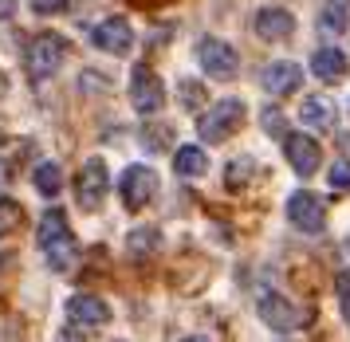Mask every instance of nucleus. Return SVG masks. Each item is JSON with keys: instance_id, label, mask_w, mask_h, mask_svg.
<instances>
[{"instance_id": "nucleus-1", "label": "nucleus", "mask_w": 350, "mask_h": 342, "mask_svg": "<svg viewBox=\"0 0 350 342\" xmlns=\"http://www.w3.org/2000/svg\"><path fill=\"white\" fill-rule=\"evenodd\" d=\"M36 240H40V252H44L51 272H67V267L75 264V256H79V240H75V233H71V224H67V217L59 209L44 213Z\"/></svg>"}, {"instance_id": "nucleus-2", "label": "nucleus", "mask_w": 350, "mask_h": 342, "mask_svg": "<svg viewBox=\"0 0 350 342\" xmlns=\"http://www.w3.org/2000/svg\"><path fill=\"white\" fill-rule=\"evenodd\" d=\"M67 55H71V44H67L64 36L40 31L32 44H28V71H32L36 79H48L67 63Z\"/></svg>"}, {"instance_id": "nucleus-3", "label": "nucleus", "mask_w": 350, "mask_h": 342, "mask_svg": "<svg viewBox=\"0 0 350 342\" xmlns=\"http://www.w3.org/2000/svg\"><path fill=\"white\" fill-rule=\"evenodd\" d=\"M240 122H244V103L240 98H224V103H217L213 110L201 114L197 134H201V142H224L232 130H240Z\"/></svg>"}, {"instance_id": "nucleus-4", "label": "nucleus", "mask_w": 350, "mask_h": 342, "mask_svg": "<svg viewBox=\"0 0 350 342\" xmlns=\"http://www.w3.org/2000/svg\"><path fill=\"white\" fill-rule=\"evenodd\" d=\"M197 63H201V71L208 79H217V83H228V79H237L240 63H237V51L232 44H224V40H201L197 44Z\"/></svg>"}, {"instance_id": "nucleus-5", "label": "nucleus", "mask_w": 350, "mask_h": 342, "mask_svg": "<svg viewBox=\"0 0 350 342\" xmlns=\"http://www.w3.org/2000/svg\"><path fill=\"white\" fill-rule=\"evenodd\" d=\"M118 193H122V205H126L130 213H138V209H146V205L154 201L158 173L150 170V166H126L122 181H118Z\"/></svg>"}, {"instance_id": "nucleus-6", "label": "nucleus", "mask_w": 350, "mask_h": 342, "mask_svg": "<svg viewBox=\"0 0 350 342\" xmlns=\"http://www.w3.org/2000/svg\"><path fill=\"white\" fill-rule=\"evenodd\" d=\"M287 220H291L299 233L315 236V233L327 228V205L319 201L315 193L299 189V193H291V197H287Z\"/></svg>"}, {"instance_id": "nucleus-7", "label": "nucleus", "mask_w": 350, "mask_h": 342, "mask_svg": "<svg viewBox=\"0 0 350 342\" xmlns=\"http://www.w3.org/2000/svg\"><path fill=\"white\" fill-rule=\"evenodd\" d=\"M107 185H111V173H107V161H103V157H91V161L83 166L79 181H75V201H79V209H87V213H95L98 205L107 201Z\"/></svg>"}, {"instance_id": "nucleus-8", "label": "nucleus", "mask_w": 350, "mask_h": 342, "mask_svg": "<svg viewBox=\"0 0 350 342\" xmlns=\"http://www.w3.org/2000/svg\"><path fill=\"white\" fill-rule=\"evenodd\" d=\"M130 103H134L138 114H158L165 107V87H161V79L146 63H138L134 75H130Z\"/></svg>"}, {"instance_id": "nucleus-9", "label": "nucleus", "mask_w": 350, "mask_h": 342, "mask_svg": "<svg viewBox=\"0 0 350 342\" xmlns=\"http://www.w3.org/2000/svg\"><path fill=\"white\" fill-rule=\"evenodd\" d=\"M91 44L98 51H107V55H126L134 47V31H130V24L122 16H111V20H98L91 28Z\"/></svg>"}, {"instance_id": "nucleus-10", "label": "nucleus", "mask_w": 350, "mask_h": 342, "mask_svg": "<svg viewBox=\"0 0 350 342\" xmlns=\"http://www.w3.org/2000/svg\"><path fill=\"white\" fill-rule=\"evenodd\" d=\"M284 150H287V161H291V170L299 173V177H311L319 170V142H311L307 134H284Z\"/></svg>"}, {"instance_id": "nucleus-11", "label": "nucleus", "mask_w": 350, "mask_h": 342, "mask_svg": "<svg viewBox=\"0 0 350 342\" xmlns=\"http://www.w3.org/2000/svg\"><path fill=\"white\" fill-rule=\"evenodd\" d=\"M295 31V16L287 8H260L256 12V36L268 44H284L287 36Z\"/></svg>"}, {"instance_id": "nucleus-12", "label": "nucleus", "mask_w": 350, "mask_h": 342, "mask_svg": "<svg viewBox=\"0 0 350 342\" xmlns=\"http://www.w3.org/2000/svg\"><path fill=\"white\" fill-rule=\"evenodd\" d=\"M260 315H264V323H268L271 330H280V334H287V330H295L303 323L299 307H291V303L280 299V295H264L260 299Z\"/></svg>"}, {"instance_id": "nucleus-13", "label": "nucleus", "mask_w": 350, "mask_h": 342, "mask_svg": "<svg viewBox=\"0 0 350 342\" xmlns=\"http://www.w3.org/2000/svg\"><path fill=\"white\" fill-rule=\"evenodd\" d=\"M260 83H264V91L268 94H291L303 83V71H299V63L280 60V63H268V67H264Z\"/></svg>"}, {"instance_id": "nucleus-14", "label": "nucleus", "mask_w": 350, "mask_h": 342, "mask_svg": "<svg viewBox=\"0 0 350 342\" xmlns=\"http://www.w3.org/2000/svg\"><path fill=\"white\" fill-rule=\"evenodd\" d=\"M67 315H71L75 323H83V327H98V323L111 319V307L98 295H71L67 299Z\"/></svg>"}, {"instance_id": "nucleus-15", "label": "nucleus", "mask_w": 350, "mask_h": 342, "mask_svg": "<svg viewBox=\"0 0 350 342\" xmlns=\"http://www.w3.org/2000/svg\"><path fill=\"white\" fill-rule=\"evenodd\" d=\"M311 71L323 83H338V79H347V55L338 47H319L315 55H311Z\"/></svg>"}, {"instance_id": "nucleus-16", "label": "nucleus", "mask_w": 350, "mask_h": 342, "mask_svg": "<svg viewBox=\"0 0 350 342\" xmlns=\"http://www.w3.org/2000/svg\"><path fill=\"white\" fill-rule=\"evenodd\" d=\"M299 118H303V126H315V130H327V126H334V103L327 98V94H311V98L303 103Z\"/></svg>"}, {"instance_id": "nucleus-17", "label": "nucleus", "mask_w": 350, "mask_h": 342, "mask_svg": "<svg viewBox=\"0 0 350 342\" xmlns=\"http://www.w3.org/2000/svg\"><path fill=\"white\" fill-rule=\"evenodd\" d=\"M174 166H177V173H181V177H205L208 157H205V150H201V146H181V150H177V157H174Z\"/></svg>"}, {"instance_id": "nucleus-18", "label": "nucleus", "mask_w": 350, "mask_h": 342, "mask_svg": "<svg viewBox=\"0 0 350 342\" xmlns=\"http://www.w3.org/2000/svg\"><path fill=\"white\" fill-rule=\"evenodd\" d=\"M32 181H36V189H40L44 197H55V193L64 189V173H59V166H55V161H44V166H36Z\"/></svg>"}, {"instance_id": "nucleus-19", "label": "nucleus", "mask_w": 350, "mask_h": 342, "mask_svg": "<svg viewBox=\"0 0 350 342\" xmlns=\"http://www.w3.org/2000/svg\"><path fill=\"white\" fill-rule=\"evenodd\" d=\"M347 24H350V12H347V4H327L323 12H319V28L327 31V36H338V31H347Z\"/></svg>"}, {"instance_id": "nucleus-20", "label": "nucleus", "mask_w": 350, "mask_h": 342, "mask_svg": "<svg viewBox=\"0 0 350 342\" xmlns=\"http://www.w3.org/2000/svg\"><path fill=\"white\" fill-rule=\"evenodd\" d=\"M256 173V161L248 154L237 157V161H228V170H224V181H228V189H244V181Z\"/></svg>"}, {"instance_id": "nucleus-21", "label": "nucleus", "mask_w": 350, "mask_h": 342, "mask_svg": "<svg viewBox=\"0 0 350 342\" xmlns=\"http://www.w3.org/2000/svg\"><path fill=\"white\" fill-rule=\"evenodd\" d=\"M126 248L134 260H146V256H154V248H158V233H150V228H142V233H130Z\"/></svg>"}, {"instance_id": "nucleus-22", "label": "nucleus", "mask_w": 350, "mask_h": 342, "mask_svg": "<svg viewBox=\"0 0 350 342\" xmlns=\"http://www.w3.org/2000/svg\"><path fill=\"white\" fill-rule=\"evenodd\" d=\"M20 217H24V209H20L16 201H0V236L16 233V224H20Z\"/></svg>"}, {"instance_id": "nucleus-23", "label": "nucleus", "mask_w": 350, "mask_h": 342, "mask_svg": "<svg viewBox=\"0 0 350 342\" xmlns=\"http://www.w3.org/2000/svg\"><path fill=\"white\" fill-rule=\"evenodd\" d=\"M181 103H185L189 110H197L201 103H205V87H197L193 79H185V83H181Z\"/></svg>"}, {"instance_id": "nucleus-24", "label": "nucleus", "mask_w": 350, "mask_h": 342, "mask_svg": "<svg viewBox=\"0 0 350 342\" xmlns=\"http://www.w3.org/2000/svg\"><path fill=\"white\" fill-rule=\"evenodd\" d=\"M260 122H264V130H268L271 138H284V114L275 107H268L264 114H260Z\"/></svg>"}, {"instance_id": "nucleus-25", "label": "nucleus", "mask_w": 350, "mask_h": 342, "mask_svg": "<svg viewBox=\"0 0 350 342\" xmlns=\"http://www.w3.org/2000/svg\"><path fill=\"white\" fill-rule=\"evenodd\" d=\"M331 185L338 193H350V161H334L331 166Z\"/></svg>"}, {"instance_id": "nucleus-26", "label": "nucleus", "mask_w": 350, "mask_h": 342, "mask_svg": "<svg viewBox=\"0 0 350 342\" xmlns=\"http://www.w3.org/2000/svg\"><path fill=\"white\" fill-rule=\"evenodd\" d=\"M71 4V0H32V12L36 16H59Z\"/></svg>"}, {"instance_id": "nucleus-27", "label": "nucleus", "mask_w": 350, "mask_h": 342, "mask_svg": "<svg viewBox=\"0 0 350 342\" xmlns=\"http://www.w3.org/2000/svg\"><path fill=\"white\" fill-rule=\"evenodd\" d=\"M334 287H338V303H342V311H347V319H350V272H342Z\"/></svg>"}, {"instance_id": "nucleus-28", "label": "nucleus", "mask_w": 350, "mask_h": 342, "mask_svg": "<svg viewBox=\"0 0 350 342\" xmlns=\"http://www.w3.org/2000/svg\"><path fill=\"white\" fill-rule=\"evenodd\" d=\"M16 12V0H0V20H12Z\"/></svg>"}, {"instance_id": "nucleus-29", "label": "nucleus", "mask_w": 350, "mask_h": 342, "mask_svg": "<svg viewBox=\"0 0 350 342\" xmlns=\"http://www.w3.org/2000/svg\"><path fill=\"white\" fill-rule=\"evenodd\" d=\"M0 189H8V166L0 161Z\"/></svg>"}, {"instance_id": "nucleus-30", "label": "nucleus", "mask_w": 350, "mask_h": 342, "mask_svg": "<svg viewBox=\"0 0 350 342\" xmlns=\"http://www.w3.org/2000/svg\"><path fill=\"white\" fill-rule=\"evenodd\" d=\"M342 150H347V157H350V134H342Z\"/></svg>"}, {"instance_id": "nucleus-31", "label": "nucleus", "mask_w": 350, "mask_h": 342, "mask_svg": "<svg viewBox=\"0 0 350 342\" xmlns=\"http://www.w3.org/2000/svg\"><path fill=\"white\" fill-rule=\"evenodd\" d=\"M134 4H158V0H134Z\"/></svg>"}, {"instance_id": "nucleus-32", "label": "nucleus", "mask_w": 350, "mask_h": 342, "mask_svg": "<svg viewBox=\"0 0 350 342\" xmlns=\"http://www.w3.org/2000/svg\"><path fill=\"white\" fill-rule=\"evenodd\" d=\"M0 91H4V79H0Z\"/></svg>"}]
</instances>
